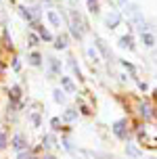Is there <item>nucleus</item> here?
Listing matches in <instances>:
<instances>
[{"mask_svg": "<svg viewBox=\"0 0 157 159\" xmlns=\"http://www.w3.org/2000/svg\"><path fill=\"white\" fill-rule=\"evenodd\" d=\"M71 34H73V38H78V40H82V36H84L82 19H80V15L76 11H71Z\"/></svg>", "mask_w": 157, "mask_h": 159, "instance_id": "f257e3e1", "label": "nucleus"}, {"mask_svg": "<svg viewBox=\"0 0 157 159\" xmlns=\"http://www.w3.org/2000/svg\"><path fill=\"white\" fill-rule=\"evenodd\" d=\"M126 13H128V17H130V21H134L136 25L142 23V13H141V8L136 7V4H126Z\"/></svg>", "mask_w": 157, "mask_h": 159, "instance_id": "f03ea898", "label": "nucleus"}, {"mask_svg": "<svg viewBox=\"0 0 157 159\" xmlns=\"http://www.w3.org/2000/svg\"><path fill=\"white\" fill-rule=\"evenodd\" d=\"M119 21H122V15H119L118 11H111L109 15L105 17V25L109 27V30H113V27H118Z\"/></svg>", "mask_w": 157, "mask_h": 159, "instance_id": "7ed1b4c3", "label": "nucleus"}, {"mask_svg": "<svg viewBox=\"0 0 157 159\" xmlns=\"http://www.w3.org/2000/svg\"><path fill=\"white\" fill-rule=\"evenodd\" d=\"M13 149H17V151H23L25 147H27V140H25V136L23 134H17L15 138H13Z\"/></svg>", "mask_w": 157, "mask_h": 159, "instance_id": "20e7f679", "label": "nucleus"}, {"mask_svg": "<svg viewBox=\"0 0 157 159\" xmlns=\"http://www.w3.org/2000/svg\"><path fill=\"white\" fill-rule=\"evenodd\" d=\"M113 132H115L119 138H128V134H126V121H124V119H119V121L113 124Z\"/></svg>", "mask_w": 157, "mask_h": 159, "instance_id": "39448f33", "label": "nucleus"}, {"mask_svg": "<svg viewBox=\"0 0 157 159\" xmlns=\"http://www.w3.org/2000/svg\"><path fill=\"white\" fill-rule=\"evenodd\" d=\"M141 40H142V44H145V46H149V48L155 46V36L149 34V32H142L141 34Z\"/></svg>", "mask_w": 157, "mask_h": 159, "instance_id": "423d86ee", "label": "nucleus"}, {"mask_svg": "<svg viewBox=\"0 0 157 159\" xmlns=\"http://www.w3.org/2000/svg\"><path fill=\"white\" fill-rule=\"evenodd\" d=\"M96 46H99V50L103 52V57H105V59H111V52H109V48H107V44H105V42H103L101 38H96Z\"/></svg>", "mask_w": 157, "mask_h": 159, "instance_id": "0eeeda50", "label": "nucleus"}, {"mask_svg": "<svg viewBox=\"0 0 157 159\" xmlns=\"http://www.w3.org/2000/svg\"><path fill=\"white\" fill-rule=\"evenodd\" d=\"M48 21L55 25V27H61V19H59V15H57L55 11H48Z\"/></svg>", "mask_w": 157, "mask_h": 159, "instance_id": "6e6552de", "label": "nucleus"}, {"mask_svg": "<svg viewBox=\"0 0 157 159\" xmlns=\"http://www.w3.org/2000/svg\"><path fill=\"white\" fill-rule=\"evenodd\" d=\"M119 46H122V48H132L134 46L132 36H124V38H119Z\"/></svg>", "mask_w": 157, "mask_h": 159, "instance_id": "1a4fd4ad", "label": "nucleus"}, {"mask_svg": "<svg viewBox=\"0 0 157 159\" xmlns=\"http://www.w3.org/2000/svg\"><path fill=\"white\" fill-rule=\"evenodd\" d=\"M61 84L65 86V90H69V92H73V90H76V86H73V82H71L69 78H61Z\"/></svg>", "mask_w": 157, "mask_h": 159, "instance_id": "9d476101", "label": "nucleus"}, {"mask_svg": "<svg viewBox=\"0 0 157 159\" xmlns=\"http://www.w3.org/2000/svg\"><path fill=\"white\" fill-rule=\"evenodd\" d=\"M141 115H142L145 119H149L151 115H153V113H151V107H149V105H141Z\"/></svg>", "mask_w": 157, "mask_h": 159, "instance_id": "9b49d317", "label": "nucleus"}, {"mask_svg": "<svg viewBox=\"0 0 157 159\" xmlns=\"http://www.w3.org/2000/svg\"><path fill=\"white\" fill-rule=\"evenodd\" d=\"M78 117V113L73 111V109H67V111H65V115H63V119H65V121H71V119H76Z\"/></svg>", "mask_w": 157, "mask_h": 159, "instance_id": "f8f14e48", "label": "nucleus"}, {"mask_svg": "<svg viewBox=\"0 0 157 159\" xmlns=\"http://www.w3.org/2000/svg\"><path fill=\"white\" fill-rule=\"evenodd\" d=\"M40 61H42V57H40L38 52H31V55H30V63H31V65H36V67H38Z\"/></svg>", "mask_w": 157, "mask_h": 159, "instance_id": "ddd939ff", "label": "nucleus"}, {"mask_svg": "<svg viewBox=\"0 0 157 159\" xmlns=\"http://www.w3.org/2000/svg\"><path fill=\"white\" fill-rule=\"evenodd\" d=\"M88 11H90L92 15L99 13V4H96V0H88Z\"/></svg>", "mask_w": 157, "mask_h": 159, "instance_id": "4468645a", "label": "nucleus"}, {"mask_svg": "<svg viewBox=\"0 0 157 159\" xmlns=\"http://www.w3.org/2000/svg\"><path fill=\"white\" fill-rule=\"evenodd\" d=\"M55 46H57V48H65V46H67V38H65V36H59Z\"/></svg>", "mask_w": 157, "mask_h": 159, "instance_id": "2eb2a0df", "label": "nucleus"}, {"mask_svg": "<svg viewBox=\"0 0 157 159\" xmlns=\"http://www.w3.org/2000/svg\"><path fill=\"white\" fill-rule=\"evenodd\" d=\"M126 153H128V155H132V157H138V155H141V153H138V149H134V147H130V144L126 147Z\"/></svg>", "mask_w": 157, "mask_h": 159, "instance_id": "dca6fc26", "label": "nucleus"}, {"mask_svg": "<svg viewBox=\"0 0 157 159\" xmlns=\"http://www.w3.org/2000/svg\"><path fill=\"white\" fill-rule=\"evenodd\" d=\"M53 94H55V101H57V103H63V101H65V94H63L61 90H55Z\"/></svg>", "mask_w": 157, "mask_h": 159, "instance_id": "f3484780", "label": "nucleus"}, {"mask_svg": "<svg viewBox=\"0 0 157 159\" xmlns=\"http://www.w3.org/2000/svg\"><path fill=\"white\" fill-rule=\"evenodd\" d=\"M50 67H53V71H61V63L57 59H50Z\"/></svg>", "mask_w": 157, "mask_h": 159, "instance_id": "a211bd4d", "label": "nucleus"}, {"mask_svg": "<svg viewBox=\"0 0 157 159\" xmlns=\"http://www.w3.org/2000/svg\"><path fill=\"white\" fill-rule=\"evenodd\" d=\"M38 32H40V36H42L44 40H50V38H53V36H50V34H48L44 27H40V25H38Z\"/></svg>", "mask_w": 157, "mask_h": 159, "instance_id": "6ab92c4d", "label": "nucleus"}, {"mask_svg": "<svg viewBox=\"0 0 157 159\" xmlns=\"http://www.w3.org/2000/svg\"><path fill=\"white\" fill-rule=\"evenodd\" d=\"M27 42H30V46H36V44H38V36L30 34V36H27Z\"/></svg>", "mask_w": 157, "mask_h": 159, "instance_id": "aec40b11", "label": "nucleus"}, {"mask_svg": "<svg viewBox=\"0 0 157 159\" xmlns=\"http://www.w3.org/2000/svg\"><path fill=\"white\" fill-rule=\"evenodd\" d=\"M53 143H55V138H53V134L44 136V147H53Z\"/></svg>", "mask_w": 157, "mask_h": 159, "instance_id": "412c9836", "label": "nucleus"}, {"mask_svg": "<svg viewBox=\"0 0 157 159\" xmlns=\"http://www.w3.org/2000/svg\"><path fill=\"white\" fill-rule=\"evenodd\" d=\"M31 121H34V126H40V115H38V113L31 115Z\"/></svg>", "mask_w": 157, "mask_h": 159, "instance_id": "4be33fe9", "label": "nucleus"}, {"mask_svg": "<svg viewBox=\"0 0 157 159\" xmlns=\"http://www.w3.org/2000/svg\"><path fill=\"white\" fill-rule=\"evenodd\" d=\"M88 57H90V59H94V61H99V55L94 52V48H90V50H88Z\"/></svg>", "mask_w": 157, "mask_h": 159, "instance_id": "5701e85b", "label": "nucleus"}, {"mask_svg": "<svg viewBox=\"0 0 157 159\" xmlns=\"http://www.w3.org/2000/svg\"><path fill=\"white\" fill-rule=\"evenodd\" d=\"M11 92H13V98H19V86H13V90H11Z\"/></svg>", "mask_w": 157, "mask_h": 159, "instance_id": "b1692460", "label": "nucleus"}, {"mask_svg": "<svg viewBox=\"0 0 157 159\" xmlns=\"http://www.w3.org/2000/svg\"><path fill=\"white\" fill-rule=\"evenodd\" d=\"M50 126H53V128L57 130V128H59V117H55V119H53V121H50Z\"/></svg>", "mask_w": 157, "mask_h": 159, "instance_id": "393cba45", "label": "nucleus"}, {"mask_svg": "<svg viewBox=\"0 0 157 159\" xmlns=\"http://www.w3.org/2000/svg\"><path fill=\"white\" fill-rule=\"evenodd\" d=\"M4 147V134H0V149Z\"/></svg>", "mask_w": 157, "mask_h": 159, "instance_id": "a878e982", "label": "nucleus"}, {"mask_svg": "<svg viewBox=\"0 0 157 159\" xmlns=\"http://www.w3.org/2000/svg\"><path fill=\"white\" fill-rule=\"evenodd\" d=\"M19 159H30V155H25V153H21V155H19Z\"/></svg>", "mask_w": 157, "mask_h": 159, "instance_id": "bb28decb", "label": "nucleus"}, {"mask_svg": "<svg viewBox=\"0 0 157 159\" xmlns=\"http://www.w3.org/2000/svg\"><path fill=\"white\" fill-rule=\"evenodd\" d=\"M153 59H155V65H157V50H155V52H153Z\"/></svg>", "mask_w": 157, "mask_h": 159, "instance_id": "cd10ccee", "label": "nucleus"}, {"mask_svg": "<svg viewBox=\"0 0 157 159\" xmlns=\"http://www.w3.org/2000/svg\"><path fill=\"white\" fill-rule=\"evenodd\" d=\"M119 2H122V4H128V0H119Z\"/></svg>", "mask_w": 157, "mask_h": 159, "instance_id": "c85d7f7f", "label": "nucleus"}, {"mask_svg": "<svg viewBox=\"0 0 157 159\" xmlns=\"http://www.w3.org/2000/svg\"><path fill=\"white\" fill-rule=\"evenodd\" d=\"M2 71H4V67H2V65H0V73H2Z\"/></svg>", "mask_w": 157, "mask_h": 159, "instance_id": "c756f323", "label": "nucleus"}]
</instances>
